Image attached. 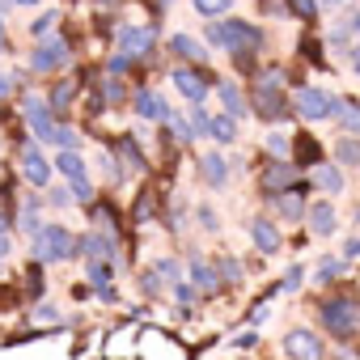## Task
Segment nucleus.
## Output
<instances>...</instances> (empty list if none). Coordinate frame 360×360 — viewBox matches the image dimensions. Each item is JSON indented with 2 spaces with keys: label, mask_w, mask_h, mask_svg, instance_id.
<instances>
[{
  "label": "nucleus",
  "mask_w": 360,
  "mask_h": 360,
  "mask_svg": "<svg viewBox=\"0 0 360 360\" xmlns=\"http://www.w3.org/2000/svg\"><path fill=\"white\" fill-rule=\"evenodd\" d=\"M208 43L212 47H233V51H255L259 43H263V34L255 30V26H246V22H217L212 30H208Z\"/></svg>",
  "instance_id": "obj_1"
},
{
  "label": "nucleus",
  "mask_w": 360,
  "mask_h": 360,
  "mask_svg": "<svg viewBox=\"0 0 360 360\" xmlns=\"http://www.w3.org/2000/svg\"><path fill=\"white\" fill-rule=\"evenodd\" d=\"M68 255H72V238H68L60 225H47V229L34 233V259H39V263H60V259H68Z\"/></svg>",
  "instance_id": "obj_2"
},
{
  "label": "nucleus",
  "mask_w": 360,
  "mask_h": 360,
  "mask_svg": "<svg viewBox=\"0 0 360 360\" xmlns=\"http://www.w3.org/2000/svg\"><path fill=\"white\" fill-rule=\"evenodd\" d=\"M322 322L330 326V335H352L356 322H360V314H356L352 301H330V305L322 309Z\"/></svg>",
  "instance_id": "obj_3"
},
{
  "label": "nucleus",
  "mask_w": 360,
  "mask_h": 360,
  "mask_svg": "<svg viewBox=\"0 0 360 360\" xmlns=\"http://www.w3.org/2000/svg\"><path fill=\"white\" fill-rule=\"evenodd\" d=\"M330 106H335V98H330L326 89H309V85H305V89H297V110H301L309 123H314V119H326V115H330Z\"/></svg>",
  "instance_id": "obj_4"
},
{
  "label": "nucleus",
  "mask_w": 360,
  "mask_h": 360,
  "mask_svg": "<svg viewBox=\"0 0 360 360\" xmlns=\"http://www.w3.org/2000/svg\"><path fill=\"white\" fill-rule=\"evenodd\" d=\"M169 77H174V89H178V94H187L191 102H200V98L208 94V77H200L195 68H174Z\"/></svg>",
  "instance_id": "obj_5"
},
{
  "label": "nucleus",
  "mask_w": 360,
  "mask_h": 360,
  "mask_svg": "<svg viewBox=\"0 0 360 360\" xmlns=\"http://www.w3.org/2000/svg\"><path fill=\"white\" fill-rule=\"evenodd\" d=\"M64 60H68V43H64V39H51L47 47H39V51H34V60H30V64H34V72H51V68H60Z\"/></svg>",
  "instance_id": "obj_6"
},
{
  "label": "nucleus",
  "mask_w": 360,
  "mask_h": 360,
  "mask_svg": "<svg viewBox=\"0 0 360 360\" xmlns=\"http://www.w3.org/2000/svg\"><path fill=\"white\" fill-rule=\"evenodd\" d=\"M60 174H68V183H72V191L81 195V200H89L94 191H89V183H85V161L77 157V153H64L60 157Z\"/></svg>",
  "instance_id": "obj_7"
},
{
  "label": "nucleus",
  "mask_w": 360,
  "mask_h": 360,
  "mask_svg": "<svg viewBox=\"0 0 360 360\" xmlns=\"http://www.w3.org/2000/svg\"><path fill=\"white\" fill-rule=\"evenodd\" d=\"M255 110H259L263 119H280V115H284V98H280V89H276V85H259V94H255Z\"/></svg>",
  "instance_id": "obj_8"
},
{
  "label": "nucleus",
  "mask_w": 360,
  "mask_h": 360,
  "mask_svg": "<svg viewBox=\"0 0 360 360\" xmlns=\"http://www.w3.org/2000/svg\"><path fill=\"white\" fill-rule=\"evenodd\" d=\"M284 356H322V343L309 335V330H292L284 339Z\"/></svg>",
  "instance_id": "obj_9"
},
{
  "label": "nucleus",
  "mask_w": 360,
  "mask_h": 360,
  "mask_svg": "<svg viewBox=\"0 0 360 360\" xmlns=\"http://www.w3.org/2000/svg\"><path fill=\"white\" fill-rule=\"evenodd\" d=\"M136 110H140L144 119H169V106H165L153 89H140V94H136Z\"/></svg>",
  "instance_id": "obj_10"
},
{
  "label": "nucleus",
  "mask_w": 360,
  "mask_h": 360,
  "mask_svg": "<svg viewBox=\"0 0 360 360\" xmlns=\"http://www.w3.org/2000/svg\"><path fill=\"white\" fill-rule=\"evenodd\" d=\"M250 233H255V246H259L263 255L280 250V229H276L271 221H255V225H250Z\"/></svg>",
  "instance_id": "obj_11"
},
{
  "label": "nucleus",
  "mask_w": 360,
  "mask_h": 360,
  "mask_svg": "<svg viewBox=\"0 0 360 360\" xmlns=\"http://www.w3.org/2000/svg\"><path fill=\"white\" fill-rule=\"evenodd\" d=\"M26 119H30V127L39 131V140H51V136H56V123H51V115H47L39 102H26Z\"/></svg>",
  "instance_id": "obj_12"
},
{
  "label": "nucleus",
  "mask_w": 360,
  "mask_h": 360,
  "mask_svg": "<svg viewBox=\"0 0 360 360\" xmlns=\"http://www.w3.org/2000/svg\"><path fill=\"white\" fill-rule=\"evenodd\" d=\"M330 229H335V208H330V204H314V208H309V233L326 238Z\"/></svg>",
  "instance_id": "obj_13"
},
{
  "label": "nucleus",
  "mask_w": 360,
  "mask_h": 360,
  "mask_svg": "<svg viewBox=\"0 0 360 360\" xmlns=\"http://www.w3.org/2000/svg\"><path fill=\"white\" fill-rule=\"evenodd\" d=\"M22 169H26V178H30V183H39V187L47 183V178H51V165H47V161L34 153V148H26V157H22Z\"/></svg>",
  "instance_id": "obj_14"
},
{
  "label": "nucleus",
  "mask_w": 360,
  "mask_h": 360,
  "mask_svg": "<svg viewBox=\"0 0 360 360\" xmlns=\"http://www.w3.org/2000/svg\"><path fill=\"white\" fill-rule=\"evenodd\" d=\"M330 115L347 127V131H360V102H352V98H343V102H335L330 106Z\"/></svg>",
  "instance_id": "obj_15"
},
{
  "label": "nucleus",
  "mask_w": 360,
  "mask_h": 360,
  "mask_svg": "<svg viewBox=\"0 0 360 360\" xmlns=\"http://www.w3.org/2000/svg\"><path fill=\"white\" fill-rule=\"evenodd\" d=\"M200 169H204V178L212 187H225V178H229V165H225V157H217V153H208L204 161H200Z\"/></svg>",
  "instance_id": "obj_16"
},
{
  "label": "nucleus",
  "mask_w": 360,
  "mask_h": 360,
  "mask_svg": "<svg viewBox=\"0 0 360 360\" xmlns=\"http://www.w3.org/2000/svg\"><path fill=\"white\" fill-rule=\"evenodd\" d=\"M288 183H292V165H284V161L263 174V187H267V191H284Z\"/></svg>",
  "instance_id": "obj_17"
},
{
  "label": "nucleus",
  "mask_w": 360,
  "mask_h": 360,
  "mask_svg": "<svg viewBox=\"0 0 360 360\" xmlns=\"http://www.w3.org/2000/svg\"><path fill=\"white\" fill-rule=\"evenodd\" d=\"M208 136H217L221 144H233V140H238V123H233V115H225V119H208Z\"/></svg>",
  "instance_id": "obj_18"
},
{
  "label": "nucleus",
  "mask_w": 360,
  "mask_h": 360,
  "mask_svg": "<svg viewBox=\"0 0 360 360\" xmlns=\"http://www.w3.org/2000/svg\"><path fill=\"white\" fill-rule=\"evenodd\" d=\"M85 255H94V259L106 255V259H110V255H115V233H89V238H85Z\"/></svg>",
  "instance_id": "obj_19"
},
{
  "label": "nucleus",
  "mask_w": 360,
  "mask_h": 360,
  "mask_svg": "<svg viewBox=\"0 0 360 360\" xmlns=\"http://www.w3.org/2000/svg\"><path fill=\"white\" fill-rule=\"evenodd\" d=\"M148 39H153V30H136V26H127V30L119 34L123 51H148Z\"/></svg>",
  "instance_id": "obj_20"
},
{
  "label": "nucleus",
  "mask_w": 360,
  "mask_h": 360,
  "mask_svg": "<svg viewBox=\"0 0 360 360\" xmlns=\"http://www.w3.org/2000/svg\"><path fill=\"white\" fill-rule=\"evenodd\" d=\"M221 102H225V110H229V115H233V119H238V115H246V110H250V106H246V102H242V94H238V85H233V81H225V85H221Z\"/></svg>",
  "instance_id": "obj_21"
},
{
  "label": "nucleus",
  "mask_w": 360,
  "mask_h": 360,
  "mask_svg": "<svg viewBox=\"0 0 360 360\" xmlns=\"http://www.w3.org/2000/svg\"><path fill=\"white\" fill-rule=\"evenodd\" d=\"M314 178H318V187H322V191H343V174H339L335 165H318Z\"/></svg>",
  "instance_id": "obj_22"
},
{
  "label": "nucleus",
  "mask_w": 360,
  "mask_h": 360,
  "mask_svg": "<svg viewBox=\"0 0 360 360\" xmlns=\"http://www.w3.org/2000/svg\"><path fill=\"white\" fill-rule=\"evenodd\" d=\"M191 280H195L200 288H208V292H217V284H221V280H217V267H208V263H200V259L191 263Z\"/></svg>",
  "instance_id": "obj_23"
},
{
  "label": "nucleus",
  "mask_w": 360,
  "mask_h": 360,
  "mask_svg": "<svg viewBox=\"0 0 360 360\" xmlns=\"http://www.w3.org/2000/svg\"><path fill=\"white\" fill-rule=\"evenodd\" d=\"M178 56H187V60H204V47L191 39V34H174V43H169Z\"/></svg>",
  "instance_id": "obj_24"
},
{
  "label": "nucleus",
  "mask_w": 360,
  "mask_h": 360,
  "mask_svg": "<svg viewBox=\"0 0 360 360\" xmlns=\"http://www.w3.org/2000/svg\"><path fill=\"white\" fill-rule=\"evenodd\" d=\"M72 98H77V81H60V85H56V94H51V106H56V110H64Z\"/></svg>",
  "instance_id": "obj_25"
},
{
  "label": "nucleus",
  "mask_w": 360,
  "mask_h": 360,
  "mask_svg": "<svg viewBox=\"0 0 360 360\" xmlns=\"http://www.w3.org/2000/svg\"><path fill=\"white\" fill-rule=\"evenodd\" d=\"M276 208H280V217H284V221H301V208H305V204H301V195H284Z\"/></svg>",
  "instance_id": "obj_26"
},
{
  "label": "nucleus",
  "mask_w": 360,
  "mask_h": 360,
  "mask_svg": "<svg viewBox=\"0 0 360 360\" xmlns=\"http://www.w3.org/2000/svg\"><path fill=\"white\" fill-rule=\"evenodd\" d=\"M229 5H233V0H195V13H204V18H221Z\"/></svg>",
  "instance_id": "obj_27"
},
{
  "label": "nucleus",
  "mask_w": 360,
  "mask_h": 360,
  "mask_svg": "<svg viewBox=\"0 0 360 360\" xmlns=\"http://www.w3.org/2000/svg\"><path fill=\"white\" fill-rule=\"evenodd\" d=\"M119 153H123V161H127L123 174H140V153L131 148V140H119Z\"/></svg>",
  "instance_id": "obj_28"
},
{
  "label": "nucleus",
  "mask_w": 360,
  "mask_h": 360,
  "mask_svg": "<svg viewBox=\"0 0 360 360\" xmlns=\"http://www.w3.org/2000/svg\"><path fill=\"white\" fill-rule=\"evenodd\" d=\"M131 217H136V221H148V217H153V191H140V195H136Z\"/></svg>",
  "instance_id": "obj_29"
},
{
  "label": "nucleus",
  "mask_w": 360,
  "mask_h": 360,
  "mask_svg": "<svg viewBox=\"0 0 360 360\" xmlns=\"http://www.w3.org/2000/svg\"><path fill=\"white\" fill-rule=\"evenodd\" d=\"M335 157H339L343 165H356V161H360V148H356L352 140H339V148H335Z\"/></svg>",
  "instance_id": "obj_30"
},
{
  "label": "nucleus",
  "mask_w": 360,
  "mask_h": 360,
  "mask_svg": "<svg viewBox=\"0 0 360 360\" xmlns=\"http://www.w3.org/2000/svg\"><path fill=\"white\" fill-rule=\"evenodd\" d=\"M110 276H115L110 263H94V267H89V280H94L98 288H110Z\"/></svg>",
  "instance_id": "obj_31"
},
{
  "label": "nucleus",
  "mask_w": 360,
  "mask_h": 360,
  "mask_svg": "<svg viewBox=\"0 0 360 360\" xmlns=\"http://www.w3.org/2000/svg\"><path fill=\"white\" fill-rule=\"evenodd\" d=\"M339 271H343V263H339V259H326V263L318 267V280L330 284V280H339Z\"/></svg>",
  "instance_id": "obj_32"
},
{
  "label": "nucleus",
  "mask_w": 360,
  "mask_h": 360,
  "mask_svg": "<svg viewBox=\"0 0 360 360\" xmlns=\"http://www.w3.org/2000/svg\"><path fill=\"white\" fill-rule=\"evenodd\" d=\"M267 148H271L276 157H288V136H284V131H271V136H267Z\"/></svg>",
  "instance_id": "obj_33"
},
{
  "label": "nucleus",
  "mask_w": 360,
  "mask_h": 360,
  "mask_svg": "<svg viewBox=\"0 0 360 360\" xmlns=\"http://www.w3.org/2000/svg\"><path fill=\"white\" fill-rule=\"evenodd\" d=\"M56 144H64V148H77V131L72 127H56V136H51Z\"/></svg>",
  "instance_id": "obj_34"
},
{
  "label": "nucleus",
  "mask_w": 360,
  "mask_h": 360,
  "mask_svg": "<svg viewBox=\"0 0 360 360\" xmlns=\"http://www.w3.org/2000/svg\"><path fill=\"white\" fill-rule=\"evenodd\" d=\"M221 271H225V280H229V284H242V263L225 259V263H221Z\"/></svg>",
  "instance_id": "obj_35"
},
{
  "label": "nucleus",
  "mask_w": 360,
  "mask_h": 360,
  "mask_svg": "<svg viewBox=\"0 0 360 360\" xmlns=\"http://www.w3.org/2000/svg\"><path fill=\"white\" fill-rule=\"evenodd\" d=\"M288 5H292V13H301V18H314V0H288Z\"/></svg>",
  "instance_id": "obj_36"
},
{
  "label": "nucleus",
  "mask_w": 360,
  "mask_h": 360,
  "mask_svg": "<svg viewBox=\"0 0 360 360\" xmlns=\"http://www.w3.org/2000/svg\"><path fill=\"white\" fill-rule=\"evenodd\" d=\"M106 72H110V77H123V72H127V56H115V60L106 64Z\"/></svg>",
  "instance_id": "obj_37"
},
{
  "label": "nucleus",
  "mask_w": 360,
  "mask_h": 360,
  "mask_svg": "<svg viewBox=\"0 0 360 360\" xmlns=\"http://www.w3.org/2000/svg\"><path fill=\"white\" fill-rule=\"evenodd\" d=\"M34 322H56V305H39L34 309Z\"/></svg>",
  "instance_id": "obj_38"
},
{
  "label": "nucleus",
  "mask_w": 360,
  "mask_h": 360,
  "mask_svg": "<svg viewBox=\"0 0 360 360\" xmlns=\"http://www.w3.org/2000/svg\"><path fill=\"white\" fill-rule=\"evenodd\" d=\"M56 26V13H43L39 22H34V34H43V30H51Z\"/></svg>",
  "instance_id": "obj_39"
},
{
  "label": "nucleus",
  "mask_w": 360,
  "mask_h": 360,
  "mask_svg": "<svg viewBox=\"0 0 360 360\" xmlns=\"http://www.w3.org/2000/svg\"><path fill=\"white\" fill-rule=\"evenodd\" d=\"M119 98H123V85H119V81H110V85H106V102H119Z\"/></svg>",
  "instance_id": "obj_40"
},
{
  "label": "nucleus",
  "mask_w": 360,
  "mask_h": 360,
  "mask_svg": "<svg viewBox=\"0 0 360 360\" xmlns=\"http://www.w3.org/2000/svg\"><path fill=\"white\" fill-rule=\"evenodd\" d=\"M297 284H301V267H292V271L284 276V288H297Z\"/></svg>",
  "instance_id": "obj_41"
},
{
  "label": "nucleus",
  "mask_w": 360,
  "mask_h": 360,
  "mask_svg": "<svg viewBox=\"0 0 360 360\" xmlns=\"http://www.w3.org/2000/svg\"><path fill=\"white\" fill-rule=\"evenodd\" d=\"M233 343H238V347H255V343H259V339H255V330H246V335H238V339H233Z\"/></svg>",
  "instance_id": "obj_42"
},
{
  "label": "nucleus",
  "mask_w": 360,
  "mask_h": 360,
  "mask_svg": "<svg viewBox=\"0 0 360 360\" xmlns=\"http://www.w3.org/2000/svg\"><path fill=\"white\" fill-rule=\"evenodd\" d=\"M9 94H13V81H9V77H0V98H9Z\"/></svg>",
  "instance_id": "obj_43"
},
{
  "label": "nucleus",
  "mask_w": 360,
  "mask_h": 360,
  "mask_svg": "<svg viewBox=\"0 0 360 360\" xmlns=\"http://www.w3.org/2000/svg\"><path fill=\"white\" fill-rule=\"evenodd\" d=\"M9 259V242H5V233H0V263Z\"/></svg>",
  "instance_id": "obj_44"
},
{
  "label": "nucleus",
  "mask_w": 360,
  "mask_h": 360,
  "mask_svg": "<svg viewBox=\"0 0 360 360\" xmlns=\"http://www.w3.org/2000/svg\"><path fill=\"white\" fill-rule=\"evenodd\" d=\"M18 5H39V0H18Z\"/></svg>",
  "instance_id": "obj_45"
},
{
  "label": "nucleus",
  "mask_w": 360,
  "mask_h": 360,
  "mask_svg": "<svg viewBox=\"0 0 360 360\" xmlns=\"http://www.w3.org/2000/svg\"><path fill=\"white\" fill-rule=\"evenodd\" d=\"M356 72H360V51H356Z\"/></svg>",
  "instance_id": "obj_46"
},
{
  "label": "nucleus",
  "mask_w": 360,
  "mask_h": 360,
  "mask_svg": "<svg viewBox=\"0 0 360 360\" xmlns=\"http://www.w3.org/2000/svg\"><path fill=\"white\" fill-rule=\"evenodd\" d=\"M0 233H5V217H0Z\"/></svg>",
  "instance_id": "obj_47"
},
{
  "label": "nucleus",
  "mask_w": 360,
  "mask_h": 360,
  "mask_svg": "<svg viewBox=\"0 0 360 360\" xmlns=\"http://www.w3.org/2000/svg\"><path fill=\"white\" fill-rule=\"evenodd\" d=\"M0 34H5V26H0ZM0 47H5V39H0Z\"/></svg>",
  "instance_id": "obj_48"
},
{
  "label": "nucleus",
  "mask_w": 360,
  "mask_h": 360,
  "mask_svg": "<svg viewBox=\"0 0 360 360\" xmlns=\"http://www.w3.org/2000/svg\"><path fill=\"white\" fill-rule=\"evenodd\" d=\"M322 5H339V0H322Z\"/></svg>",
  "instance_id": "obj_49"
},
{
  "label": "nucleus",
  "mask_w": 360,
  "mask_h": 360,
  "mask_svg": "<svg viewBox=\"0 0 360 360\" xmlns=\"http://www.w3.org/2000/svg\"><path fill=\"white\" fill-rule=\"evenodd\" d=\"M352 26H356V30H360V18H356V22H352Z\"/></svg>",
  "instance_id": "obj_50"
},
{
  "label": "nucleus",
  "mask_w": 360,
  "mask_h": 360,
  "mask_svg": "<svg viewBox=\"0 0 360 360\" xmlns=\"http://www.w3.org/2000/svg\"><path fill=\"white\" fill-rule=\"evenodd\" d=\"M110 5H115V0H110Z\"/></svg>",
  "instance_id": "obj_51"
}]
</instances>
